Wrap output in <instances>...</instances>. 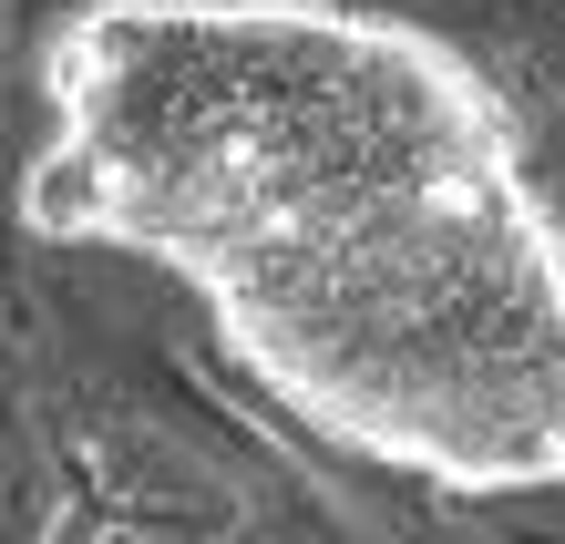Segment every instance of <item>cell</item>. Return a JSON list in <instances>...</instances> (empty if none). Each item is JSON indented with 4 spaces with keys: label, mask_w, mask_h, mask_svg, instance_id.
Masks as SVG:
<instances>
[{
    "label": "cell",
    "mask_w": 565,
    "mask_h": 544,
    "mask_svg": "<svg viewBox=\"0 0 565 544\" xmlns=\"http://www.w3.org/2000/svg\"><path fill=\"white\" fill-rule=\"evenodd\" d=\"M21 216L175 278L319 441L565 493V216L514 104L360 0H83Z\"/></svg>",
    "instance_id": "obj_1"
}]
</instances>
